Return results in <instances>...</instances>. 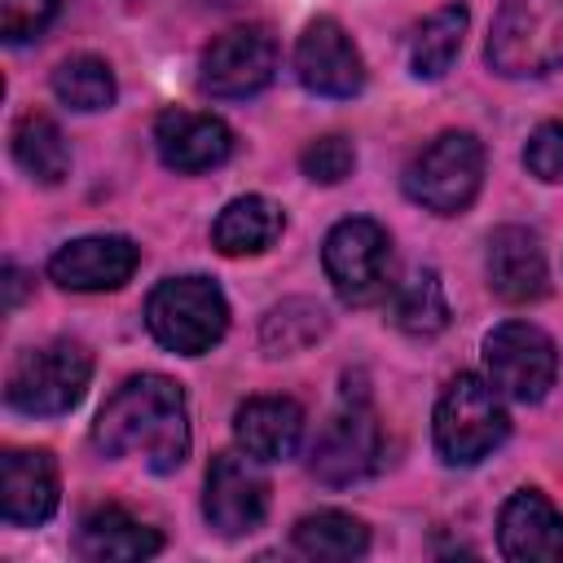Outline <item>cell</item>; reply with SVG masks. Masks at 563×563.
<instances>
[{
	"label": "cell",
	"instance_id": "21",
	"mask_svg": "<svg viewBox=\"0 0 563 563\" xmlns=\"http://www.w3.org/2000/svg\"><path fill=\"white\" fill-rule=\"evenodd\" d=\"M290 537H295V550L303 559H317V563H347V559H361L369 550V528L343 510L303 515Z\"/></svg>",
	"mask_w": 563,
	"mask_h": 563
},
{
	"label": "cell",
	"instance_id": "17",
	"mask_svg": "<svg viewBox=\"0 0 563 563\" xmlns=\"http://www.w3.org/2000/svg\"><path fill=\"white\" fill-rule=\"evenodd\" d=\"M488 290L506 303H532L545 295V251L532 229L501 224L488 238Z\"/></svg>",
	"mask_w": 563,
	"mask_h": 563
},
{
	"label": "cell",
	"instance_id": "3",
	"mask_svg": "<svg viewBox=\"0 0 563 563\" xmlns=\"http://www.w3.org/2000/svg\"><path fill=\"white\" fill-rule=\"evenodd\" d=\"M488 66L506 79H532L563 66V0H501L488 31Z\"/></svg>",
	"mask_w": 563,
	"mask_h": 563
},
{
	"label": "cell",
	"instance_id": "19",
	"mask_svg": "<svg viewBox=\"0 0 563 563\" xmlns=\"http://www.w3.org/2000/svg\"><path fill=\"white\" fill-rule=\"evenodd\" d=\"M163 550V537L132 519L123 506H97L79 523V554L92 563H132Z\"/></svg>",
	"mask_w": 563,
	"mask_h": 563
},
{
	"label": "cell",
	"instance_id": "18",
	"mask_svg": "<svg viewBox=\"0 0 563 563\" xmlns=\"http://www.w3.org/2000/svg\"><path fill=\"white\" fill-rule=\"evenodd\" d=\"M238 444L260 462H282L303 440V409L290 396H251L233 413Z\"/></svg>",
	"mask_w": 563,
	"mask_h": 563
},
{
	"label": "cell",
	"instance_id": "29",
	"mask_svg": "<svg viewBox=\"0 0 563 563\" xmlns=\"http://www.w3.org/2000/svg\"><path fill=\"white\" fill-rule=\"evenodd\" d=\"M523 163H528V172H532L537 180L563 185V123H541V128L528 136Z\"/></svg>",
	"mask_w": 563,
	"mask_h": 563
},
{
	"label": "cell",
	"instance_id": "14",
	"mask_svg": "<svg viewBox=\"0 0 563 563\" xmlns=\"http://www.w3.org/2000/svg\"><path fill=\"white\" fill-rule=\"evenodd\" d=\"M57 510V462L48 449H4L0 515L13 528H35Z\"/></svg>",
	"mask_w": 563,
	"mask_h": 563
},
{
	"label": "cell",
	"instance_id": "6",
	"mask_svg": "<svg viewBox=\"0 0 563 563\" xmlns=\"http://www.w3.org/2000/svg\"><path fill=\"white\" fill-rule=\"evenodd\" d=\"M479 185H484V145L471 132H440L405 167V194L435 216L466 211Z\"/></svg>",
	"mask_w": 563,
	"mask_h": 563
},
{
	"label": "cell",
	"instance_id": "1",
	"mask_svg": "<svg viewBox=\"0 0 563 563\" xmlns=\"http://www.w3.org/2000/svg\"><path fill=\"white\" fill-rule=\"evenodd\" d=\"M92 444L106 457L141 453L154 475L176 471L189 457V405L185 387L163 374L128 378L97 413Z\"/></svg>",
	"mask_w": 563,
	"mask_h": 563
},
{
	"label": "cell",
	"instance_id": "7",
	"mask_svg": "<svg viewBox=\"0 0 563 563\" xmlns=\"http://www.w3.org/2000/svg\"><path fill=\"white\" fill-rule=\"evenodd\" d=\"M321 264H325V277L334 286V295L352 308H369L378 299H387L396 290L391 282V238L383 224L356 216V220H339L330 233H325V246H321Z\"/></svg>",
	"mask_w": 563,
	"mask_h": 563
},
{
	"label": "cell",
	"instance_id": "23",
	"mask_svg": "<svg viewBox=\"0 0 563 563\" xmlns=\"http://www.w3.org/2000/svg\"><path fill=\"white\" fill-rule=\"evenodd\" d=\"M466 22H471L466 4H444V9H435L413 31V40H409V66H413L418 79H440L453 66V57L462 48V35H466Z\"/></svg>",
	"mask_w": 563,
	"mask_h": 563
},
{
	"label": "cell",
	"instance_id": "2",
	"mask_svg": "<svg viewBox=\"0 0 563 563\" xmlns=\"http://www.w3.org/2000/svg\"><path fill=\"white\" fill-rule=\"evenodd\" d=\"M145 325L167 352L202 356L229 330L224 290L211 277H167L145 299Z\"/></svg>",
	"mask_w": 563,
	"mask_h": 563
},
{
	"label": "cell",
	"instance_id": "4",
	"mask_svg": "<svg viewBox=\"0 0 563 563\" xmlns=\"http://www.w3.org/2000/svg\"><path fill=\"white\" fill-rule=\"evenodd\" d=\"M88 378H92L88 347L75 339H53L44 347H26L13 361L9 383H4V400L31 418H57L84 400Z\"/></svg>",
	"mask_w": 563,
	"mask_h": 563
},
{
	"label": "cell",
	"instance_id": "8",
	"mask_svg": "<svg viewBox=\"0 0 563 563\" xmlns=\"http://www.w3.org/2000/svg\"><path fill=\"white\" fill-rule=\"evenodd\" d=\"M378 457H383V431H378V418H374V405L365 391H343V405L325 418L317 444H312V475L330 488H343V484H356L365 475L378 471Z\"/></svg>",
	"mask_w": 563,
	"mask_h": 563
},
{
	"label": "cell",
	"instance_id": "5",
	"mask_svg": "<svg viewBox=\"0 0 563 563\" xmlns=\"http://www.w3.org/2000/svg\"><path fill=\"white\" fill-rule=\"evenodd\" d=\"M431 431H435V453L449 466H475L510 435V418H506L493 383H484L475 374H457L440 391Z\"/></svg>",
	"mask_w": 563,
	"mask_h": 563
},
{
	"label": "cell",
	"instance_id": "31",
	"mask_svg": "<svg viewBox=\"0 0 563 563\" xmlns=\"http://www.w3.org/2000/svg\"><path fill=\"white\" fill-rule=\"evenodd\" d=\"M128 4H141V0H128Z\"/></svg>",
	"mask_w": 563,
	"mask_h": 563
},
{
	"label": "cell",
	"instance_id": "9",
	"mask_svg": "<svg viewBox=\"0 0 563 563\" xmlns=\"http://www.w3.org/2000/svg\"><path fill=\"white\" fill-rule=\"evenodd\" d=\"M484 365H488V383L519 405L545 400V391L559 378V352L550 334L532 321H501L484 339Z\"/></svg>",
	"mask_w": 563,
	"mask_h": 563
},
{
	"label": "cell",
	"instance_id": "25",
	"mask_svg": "<svg viewBox=\"0 0 563 563\" xmlns=\"http://www.w3.org/2000/svg\"><path fill=\"white\" fill-rule=\"evenodd\" d=\"M53 92H57L62 106L92 114V110L114 106V92H119V88H114V70H110L101 57L79 53V57H66V62L53 70Z\"/></svg>",
	"mask_w": 563,
	"mask_h": 563
},
{
	"label": "cell",
	"instance_id": "27",
	"mask_svg": "<svg viewBox=\"0 0 563 563\" xmlns=\"http://www.w3.org/2000/svg\"><path fill=\"white\" fill-rule=\"evenodd\" d=\"M299 167L312 185H339L352 176L356 167V150L343 141V136H317L303 154H299Z\"/></svg>",
	"mask_w": 563,
	"mask_h": 563
},
{
	"label": "cell",
	"instance_id": "15",
	"mask_svg": "<svg viewBox=\"0 0 563 563\" xmlns=\"http://www.w3.org/2000/svg\"><path fill=\"white\" fill-rule=\"evenodd\" d=\"M497 541L501 554L515 563H559L563 559V515L554 501L537 488L510 493L497 519Z\"/></svg>",
	"mask_w": 563,
	"mask_h": 563
},
{
	"label": "cell",
	"instance_id": "13",
	"mask_svg": "<svg viewBox=\"0 0 563 563\" xmlns=\"http://www.w3.org/2000/svg\"><path fill=\"white\" fill-rule=\"evenodd\" d=\"M136 264H141V246H136L132 238L92 233V238L66 242V246L48 260V277H53L62 290L97 295V290H119L123 282H132Z\"/></svg>",
	"mask_w": 563,
	"mask_h": 563
},
{
	"label": "cell",
	"instance_id": "11",
	"mask_svg": "<svg viewBox=\"0 0 563 563\" xmlns=\"http://www.w3.org/2000/svg\"><path fill=\"white\" fill-rule=\"evenodd\" d=\"M268 510V479L260 471V457L246 449L216 453L207 466V493H202V515L220 537H246L260 528Z\"/></svg>",
	"mask_w": 563,
	"mask_h": 563
},
{
	"label": "cell",
	"instance_id": "30",
	"mask_svg": "<svg viewBox=\"0 0 563 563\" xmlns=\"http://www.w3.org/2000/svg\"><path fill=\"white\" fill-rule=\"evenodd\" d=\"M22 290H26V273L9 264V268H4V308H18Z\"/></svg>",
	"mask_w": 563,
	"mask_h": 563
},
{
	"label": "cell",
	"instance_id": "24",
	"mask_svg": "<svg viewBox=\"0 0 563 563\" xmlns=\"http://www.w3.org/2000/svg\"><path fill=\"white\" fill-rule=\"evenodd\" d=\"M391 321H396V330H405L413 339H431L449 325V299H444L435 268H422L391 290Z\"/></svg>",
	"mask_w": 563,
	"mask_h": 563
},
{
	"label": "cell",
	"instance_id": "26",
	"mask_svg": "<svg viewBox=\"0 0 563 563\" xmlns=\"http://www.w3.org/2000/svg\"><path fill=\"white\" fill-rule=\"evenodd\" d=\"M325 334V308L312 303V299H286L277 303L264 325H260V343L268 356H290V352H303L308 343H317Z\"/></svg>",
	"mask_w": 563,
	"mask_h": 563
},
{
	"label": "cell",
	"instance_id": "22",
	"mask_svg": "<svg viewBox=\"0 0 563 563\" xmlns=\"http://www.w3.org/2000/svg\"><path fill=\"white\" fill-rule=\"evenodd\" d=\"M13 158L40 185H62L66 172H70V150H66L62 128L48 114H35V110L13 123Z\"/></svg>",
	"mask_w": 563,
	"mask_h": 563
},
{
	"label": "cell",
	"instance_id": "16",
	"mask_svg": "<svg viewBox=\"0 0 563 563\" xmlns=\"http://www.w3.org/2000/svg\"><path fill=\"white\" fill-rule=\"evenodd\" d=\"M154 145L172 172H211L233 154V132L216 114L163 110L154 123Z\"/></svg>",
	"mask_w": 563,
	"mask_h": 563
},
{
	"label": "cell",
	"instance_id": "28",
	"mask_svg": "<svg viewBox=\"0 0 563 563\" xmlns=\"http://www.w3.org/2000/svg\"><path fill=\"white\" fill-rule=\"evenodd\" d=\"M57 13V0H4L0 4V35L9 44H26L35 40Z\"/></svg>",
	"mask_w": 563,
	"mask_h": 563
},
{
	"label": "cell",
	"instance_id": "12",
	"mask_svg": "<svg viewBox=\"0 0 563 563\" xmlns=\"http://www.w3.org/2000/svg\"><path fill=\"white\" fill-rule=\"evenodd\" d=\"M295 75L317 97H356L365 88V62L347 31L334 18H317L303 26L295 44Z\"/></svg>",
	"mask_w": 563,
	"mask_h": 563
},
{
	"label": "cell",
	"instance_id": "10",
	"mask_svg": "<svg viewBox=\"0 0 563 563\" xmlns=\"http://www.w3.org/2000/svg\"><path fill=\"white\" fill-rule=\"evenodd\" d=\"M277 75V40L268 26H233L202 48L198 88L220 101L255 97Z\"/></svg>",
	"mask_w": 563,
	"mask_h": 563
},
{
	"label": "cell",
	"instance_id": "20",
	"mask_svg": "<svg viewBox=\"0 0 563 563\" xmlns=\"http://www.w3.org/2000/svg\"><path fill=\"white\" fill-rule=\"evenodd\" d=\"M282 207L260 198V194H246V198H233L216 224H211V242L220 255H260L277 242L282 233Z\"/></svg>",
	"mask_w": 563,
	"mask_h": 563
}]
</instances>
